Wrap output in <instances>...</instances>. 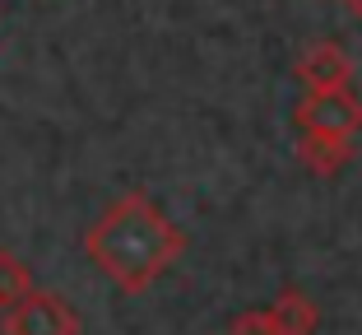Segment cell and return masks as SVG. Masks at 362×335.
<instances>
[{
  "label": "cell",
  "instance_id": "cell-3",
  "mask_svg": "<svg viewBox=\"0 0 362 335\" xmlns=\"http://www.w3.org/2000/svg\"><path fill=\"white\" fill-rule=\"evenodd\" d=\"M298 126L302 135H334V140H353L362 130V103L344 89V93H307L298 103Z\"/></svg>",
  "mask_w": 362,
  "mask_h": 335
},
{
  "label": "cell",
  "instance_id": "cell-1",
  "mask_svg": "<svg viewBox=\"0 0 362 335\" xmlns=\"http://www.w3.org/2000/svg\"><path fill=\"white\" fill-rule=\"evenodd\" d=\"M84 251L121 293H144L181 261L186 238L144 191H126L88 224Z\"/></svg>",
  "mask_w": 362,
  "mask_h": 335
},
{
  "label": "cell",
  "instance_id": "cell-7",
  "mask_svg": "<svg viewBox=\"0 0 362 335\" xmlns=\"http://www.w3.org/2000/svg\"><path fill=\"white\" fill-rule=\"evenodd\" d=\"M37 289L33 284V275H28V266H23L14 251H5L0 247V312H10L14 303H23L28 293Z\"/></svg>",
  "mask_w": 362,
  "mask_h": 335
},
{
  "label": "cell",
  "instance_id": "cell-8",
  "mask_svg": "<svg viewBox=\"0 0 362 335\" xmlns=\"http://www.w3.org/2000/svg\"><path fill=\"white\" fill-rule=\"evenodd\" d=\"M228 335H279V326H274V317H269V312L251 307V312H237V317H233Z\"/></svg>",
  "mask_w": 362,
  "mask_h": 335
},
{
  "label": "cell",
  "instance_id": "cell-5",
  "mask_svg": "<svg viewBox=\"0 0 362 335\" xmlns=\"http://www.w3.org/2000/svg\"><path fill=\"white\" fill-rule=\"evenodd\" d=\"M269 317H274V326H279V335H316V326H320V312H316V303H311L302 289H284L274 298V303L265 307Z\"/></svg>",
  "mask_w": 362,
  "mask_h": 335
},
{
  "label": "cell",
  "instance_id": "cell-2",
  "mask_svg": "<svg viewBox=\"0 0 362 335\" xmlns=\"http://www.w3.org/2000/svg\"><path fill=\"white\" fill-rule=\"evenodd\" d=\"M5 335H79V312L52 289H33L5 312Z\"/></svg>",
  "mask_w": 362,
  "mask_h": 335
},
{
  "label": "cell",
  "instance_id": "cell-9",
  "mask_svg": "<svg viewBox=\"0 0 362 335\" xmlns=\"http://www.w3.org/2000/svg\"><path fill=\"white\" fill-rule=\"evenodd\" d=\"M344 5H349V10H353V14H362V0H344Z\"/></svg>",
  "mask_w": 362,
  "mask_h": 335
},
{
  "label": "cell",
  "instance_id": "cell-6",
  "mask_svg": "<svg viewBox=\"0 0 362 335\" xmlns=\"http://www.w3.org/2000/svg\"><path fill=\"white\" fill-rule=\"evenodd\" d=\"M298 159H302L307 173L334 177L344 163L353 159V140H334V135H302V140H298Z\"/></svg>",
  "mask_w": 362,
  "mask_h": 335
},
{
  "label": "cell",
  "instance_id": "cell-4",
  "mask_svg": "<svg viewBox=\"0 0 362 335\" xmlns=\"http://www.w3.org/2000/svg\"><path fill=\"white\" fill-rule=\"evenodd\" d=\"M298 79L307 93H344L353 84V61L339 42H316L298 56Z\"/></svg>",
  "mask_w": 362,
  "mask_h": 335
}]
</instances>
